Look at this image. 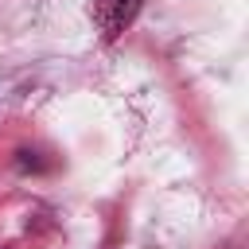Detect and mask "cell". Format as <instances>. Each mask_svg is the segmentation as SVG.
I'll return each mask as SVG.
<instances>
[{
  "label": "cell",
  "mask_w": 249,
  "mask_h": 249,
  "mask_svg": "<svg viewBox=\"0 0 249 249\" xmlns=\"http://www.w3.org/2000/svg\"><path fill=\"white\" fill-rule=\"evenodd\" d=\"M140 8H144V0H97V4H93V23H97L101 39L113 43V39L140 16Z\"/></svg>",
  "instance_id": "6da1fadb"
},
{
  "label": "cell",
  "mask_w": 249,
  "mask_h": 249,
  "mask_svg": "<svg viewBox=\"0 0 249 249\" xmlns=\"http://www.w3.org/2000/svg\"><path fill=\"white\" fill-rule=\"evenodd\" d=\"M35 156H39V152H27V148H23V152H16V163H19L23 171H27V167H31V171H39V167H47V163H43V160H35Z\"/></svg>",
  "instance_id": "7a4b0ae2"
}]
</instances>
